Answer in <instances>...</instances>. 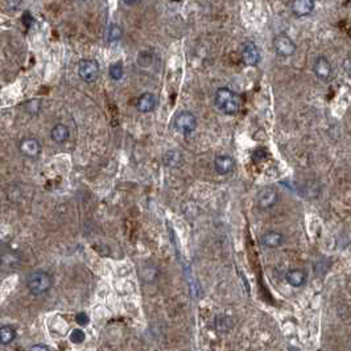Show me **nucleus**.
Segmentation results:
<instances>
[{
    "instance_id": "21",
    "label": "nucleus",
    "mask_w": 351,
    "mask_h": 351,
    "mask_svg": "<svg viewBox=\"0 0 351 351\" xmlns=\"http://www.w3.org/2000/svg\"><path fill=\"white\" fill-rule=\"evenodd\" d=\"M29 351H51L49 347L45 346V345H34V346L30 347Z\"/></svg>"
},
{
    "instance_id": "15",
    "label": "nucleus",
    "mask_w": 351,
    "mask_h": 351,
    "mask_svg": "<svg viewBox=\"0 0 351 351\" xmlns=\"http://www.w3.org/2000/svg\"><path fill=\"white\" fill-rule=\"evenodd\" d=\"M51 136L52 139H53V141H55L57 144H62L69 139L70 131H69V128L66 127L65 124L58 123V124H55L54 127L52 128Z\"/></svg>"
},
{
    "instance_id": "10",
    "label": "nucleus",
    "mask_w": 351,
    "mask_h": 351,
    "mask_svg": "<svg viewBox=\"0 0 351 351\" xmlns=\"http://www.w3.org/2000/svg\"><path fill=\"white\" fill-rule=\"evenodd\" d=\"M314 0H293L291 11L295 16L304 17L313 12Z\"/></svg>"
},
{
    "instance_id": "19",
    "label": "nucleus",
    "mask_w": 351,
    "mask_h": 351,
    "mask_svg": "<svg viewBox=\"0 0 351 351\" xmlns=\"http://www.w3.org/2000/svg\"><path fill=\"white\" fill-rule=\"evenodd\" d=\"M85 338H86L85 333L80 329L73 330L72 334H70V341H72L73 343H82L83 341H85Z\"/></svg>"
},
{
    "instance_id": "16",
    "label": "nucleus",
    "mask_w": 351,
    "mask_h": 351,
    "mask_svg": "<svg viewBox=\"0 0 351 351\" xmlns=\"http://www.w3.org/2000/svg\"><path fill=\"white\" fill-rule=\"evenodd\" d=\"M16 338V330L11 325H4L0 327V343L9 345Z\"/></svg>"
},
{
    "instance_id": "18",
    "label": "nucleus",
    "mask_w": 351,
    "mask_h": 351,
    "mask_svg": "<svg viewBox=\"0 0 351 351\" xmlns=\"http://www.w3.org/2000/svg\"><path fill=\"white\" fill-rule=\"evenodd\" d=\"M122 34L123 30L118 24H111L107 30V40H108V43H116L118 40H120Z\"/></svg>"
},
{
    "instance_id": "13",
    "label": "nucleus",
    "mask_w": 351,
    "mask_h": 351,
    "mask_svg": "<svg viewBox=\"0 0 351 351\" xmlns=\"http://www.w3.org/2000/svg\"><path fill=\"white\" fill-rule=\"evenodd\" d=\"M284 243V235L277 231H268L262 237V244L267 248H277Z\"/></svg>"
},
{
    "instance_id": "12",
    "label": "nucleus",
    "mask_w": 351,
    "mask_h": 351,
    "mask_svg": "<svg viewBox=\"0 0 351 351\" xmlns=\"http://www.w3.org/2000/svg\"><path fill=\"white\" fill-rule=\"evenodd\" d=\"M20 152L27 157H37L41 152V145L38 143L37 139H33V137H28V139H24L20 143Z\"/></svg>"
},
{
    "instance_id": "2",
    "label": "nucleus",
    "mask_w": 351,
    "mask_h": 351,
    "mask_svg": "<svg viewBox=\"0 0 351 351\" xmlns=\"http://www.w3.org/2000/svg\"><path fill=\"white\" fill-rule=\"evenodd\" d=\"M52 284H53L52 276L45 271L32 272L27 280V287L29 292L36 296L47 293L52 288Z\"/></svg>"
},
{
    "instance_id": "5",
    "label": "nucleus",
    "mask_w": 351,
    "mask_h": 351,
    "mask_svg": "<svg viewBox=\"0 0 351 351\" xmlns=\"http://www.w3.org/2000/svg\"><path fill=\"white\" fill-rule=\"evenodd\" d=\"M273 48L276 53L281 57H289L296 52V44L287 34H277L273 38Z\"/></svg>"
},
{
    "instance_id": "11",
    "label": "nucleus",
    "mask_w": 351,
    "mask_h": 351,
    "mask_svg": "<svg viewBox=\"0 0 351 351\" xmlns=\"http://www.w3.org/2000/svg\"><path fill=\"white\" fill-rule=\"evenodd\" d=\"M214 168H216V173L226 176L230 174L235 168V161L231 156H226V155H220L216 156L214 160Z\"/></svg>"
},
{
    "instance_id": "20",
    "label": "nucleus",
    "mask_w": 351,
    "mask_h": 351,
    "mask_svg": "<svg viewBox=\"0 0 351 351\" xmlns=\"http://www.w3.org/2000/svg\"><path fill=\"white\" fill-rule=\"evenodd\" d=\"M76 321L77 324H80L81 326H86L89 324V316L83 313V312H81V313H78L76 316Z\"/></svg>"
},
{
    "instance_id": "4",
    "label": "nucleus",
    "mask_w": 351,
    "mask_h": 351,
    "mask_svg": "<svg viewBox=\"0 0 351 351\" xmlns=\"http://www.w3.org/2000/svg\"><path fill=\"white\" fill-rule=\"evenodd\" d=\"M78 74L85 82L91 83L99 76V65L95 59H82L78 64Z\"/></svg>"
},
{
    "instance_id": "6",
    "label": "nucleus",
    "mask_w": 351,
    "mask_h": 351,
    "mask_svg": "<svg viewBox=\"0 0 351 351\" xmlns=\"http://www.w3.org/2000/svg\"><path fill=\"white\" fill-rule=\"evenodd\" d=\"M279 201V193L275 188L266 187L258 193V205L262 209H271Z\"/></svg>"
},
{
    "instance_id": "7",
    "label": "nucleus",
    "mask_w": 351,
    "mask_h": 351,
    "mask_svg": "<svg viewBox=\"0 0 351 351\" xmlns=\"http://www.w3.org/2000/svg\"><path fill=\"white\" fill-rule=\"evenodd\" d=\"M242 61L247 66H256L260 61V52L259 48L252 41H247L242 47Z\"/></svg>"
},
{
    "instance_id": "8",
    "label": "nucleus",
    "mask_w": 351,
    "mask_h": 351,
    "mask_svg": "<svg viewBox=\"0 0 351 351\" xmlns=\"http://www.w3.org/2000/svg\"><path fill=\"white\" fill-rule=\"evenodd\" d=\"M313 72H314V74L317 76L318 80H321V81L329 80L330 76H331V72H333V69H331V64H330L329 59L326 58V57H324V55H320V57H317V59L314 61Z\"/></svg>"
},
{
    "instance_id": "3",
    "label": "nucleus",
    "mask_w": 351,
    "mask_h": 351,
    "mask_svg": "<svg viewBox=\"0 0 351 351\" xmlns=\"http://www.w3.org/2000/svg\"><path fill=\"white\" fill-rule=\"evenodd\" d=\"M174 128L184 135H189L197 128V118L190 111H181L173 120Z\"/></svg>"
},
{
    "instance_id": "1",
    "label": "nucleus",
    "mask_w": 351,
    "mask_h": 351,
    "mask_svg": "<svg viewBox=\"0 0 351 351\" xmlns=\"http://www.w3.org/2000/svg\"><path fill=\"white\" fill-rule=\"evenodd\" d=\"M214 102L216 108L226 115H235L239 111V99L237 94L227 87H220L216 90Z\"/></svg>"
},
{
    "instance_id": "17",
    "label": "nucleus",
    "mask_w": 351,
    "mask_h": 351,
    "mask_svg": "<svg viewBox=\"0 0 351 351\" xmlns=\"http://www.w3.org/2000/svg\"><path fill=\"white\" fill-rule=\"evenodd\" d=\"M123 74H124V69H123V65L120 61L110 65V68H108V76H110L112 80L120 81L123 78Z\"/></svg>"
},
{
    "instance_id": "14",
    "label": "nucleus",
    "mask_w": 351,
    "mask_h": 351,
    "mask_svg": "<svg viewBox=\"0 0 351 351\" xmlns=\"http://www.w3.org/2000/svg\"><path fill=\"white\" fill-rule=\"evenodd\" d=\"M285 279H287L288 284L292 285L295 288L302 287L305 283H306V273L302 270H289L285 275Z\"/></svg>"
},
{
    "instance_id": "22",
    "label": "nucleus",
    "mask_w": 351,
    "mask_h": 351,
    "mask_svg": "<svg viewBox=\"0 0 351 351\" xmlns=\"http://www.w3.org/2000/svg\"><path fill=\"white\" fill-rule=\"evenodd\" d=\"M123 1H124L127 5H135L139 3L140 0H123Z\"/></svg>"
},
{
    "instance_id": "9",
    "label": "nucleus",
    "mask_w": 351,
    "mask_h": 351,
    "mask_svg": "<svg viewBox=\"0 0 351 351\" xmlns=\"http://www.w3.org/2000/svg\"><path fill=\"white\" fill-rule=\"evenodd\" d=\"M157 105V98L155 94L152 93H144L141 94L136 102V108L139 112L143 114H148L151 111H153L156 108Z\"/></svg>"
}]
</instances>
